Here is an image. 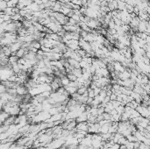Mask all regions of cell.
Returning a JSON list of instances; mask_svg holds the SVG:
<instances>
[{
  "instance_id": "1",
  "label": "cell",
  "mask_w": 150,
  "mask_h": 149,
  "mask_svg": "<svg viewBox=\"0 0 150 149\" xmlns=\"http://www.w3.org/2000/svg\"><path fill=\"white\" fill-rule=\"evenodd\" d=\"M79 46H80V48L83 49V50L86 51L87 53H90L91 51H93L92 48H91L90 43H89V42H87L86 41H84L83 38H81L79 40Z\"/></svg>"
},
{
  "instance_id": "3",
  "label": "cell",
  "mask_w": 150,
  "mask_h": 149,
  "mask_svg": "<svg viewBox=\"0 0 150 149\" xmlns=\"http://www.w3.org/2000/svg\"><path fill=\"white\" fill-rule=\"evenodd\" d=\"M7 7L8 6H7V2L6 1H1L0 2V9H1V11H5Z\"/></svg>"
},
{
  "instance_id": "2",
  "label": "cell",
  "mask_w": 150,
  "mask_h": 149,
  "mask_svg": "<svg viewBox=\"0 0 150 149\" xmlns=\"http://www.w3.org/2000/svg\"><path fill=\"white\" fill-rule=\"evenodd\" d=\"M118 10L119 11H125L126 10V3L124 1H119L118 2Z\"/></svg>"
}]
</instances>
